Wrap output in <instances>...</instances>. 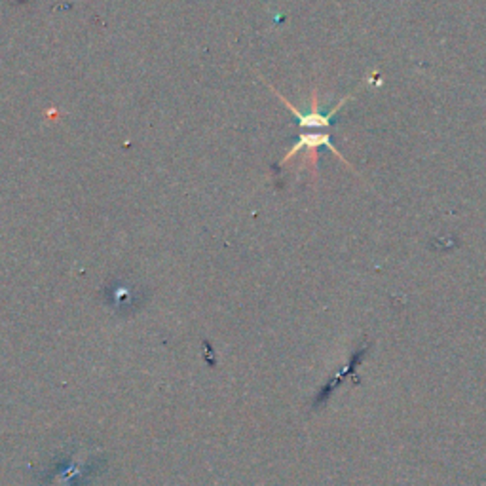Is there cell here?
<instances>
[{
  "instance_id": "obj_1",
  "label": "cell",
  "mask_w": 486,
  "mask_h": 486,
  "mask_svg": "<svg viewBox=\"0 0 486 486\" xmlns=\"http://www.w3.org/2000/svg\"><path fill=\"white\" fill-rule=\"evenodd\" d=\"M321 146H325V148H329L333 154H335L340 162L346 163V168L350 169V171H353V168L350 166V162H348L346 158L342 156L340 152L336 151V146L333 145V141H330V135L329 133H315V131H308V133H300L298 135V141H296L295 145L291 146V151L287 152L285 156L281 158V166H285V163H289L293 160V158L296 156V154H300L302 151H306V158H304V163H306L308 168H310V171L313 173V177H318V151L321 148ZM355 173V171H353Z\"/></svg>"
},
{
  "instance_id": "obj_2",
  "label": "cell",
  "mask_w": 486,
  "mask_h": 486,
  "mask_svg": "<svg viewBox=\"0 0 486 486\" xmlns=\"http://www.w3.org/2000/svg\"><path fill=\"white\" fill-rule=\"evenodd\" d=\"M268 84V82H266ZM268 88L272 91H274V96L278 97V99L283 103V105L289 108V111L293 112V116L296 118V126H298V129H310V131H313V129H327L330 126V118L335 116L336 112L340 111L342 106H344V103L346 101H350L352 99L353 96H346V97H342L340 101H338V105L333 108L330 112H327V114H323V112H319V103H318V90L313 88L312 90V105H310V111L308 112H302V111H298L295 105H293L291 101L287 99L285 96H281V91H278L274 88L272 84H268Z\"/></svg>"
}]
</instances>
